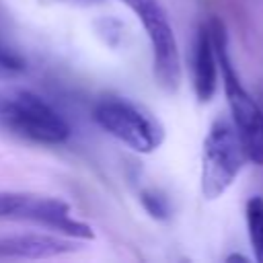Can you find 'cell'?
Listing matches in <instances>:
<instances>
[{"label": "cell", "instance_id": "cell-10", "mask_svg": "<svg viewBox=\"0 0 263 263\" xmlns=\"http://www.w3.org/2000/svg\"><path fill=\"white\" fill-rule=\"evenodd\" d=\"M25 70H27L25 58L0 41V78H10L16 74H23Z\"/></svg>", "mask_w": 263, "mask_h": 263}, {"label": "cell", "instance_id": "cell-13", "mask_svg": "<svg viewBox=\"0 0 263 263\" xmlns=\"http://www.w3.org/2000/svg\"><path fill=\"white\" fill-rule=\"evenodd\" d=\"M226 261H247V257H242V255H230Z\"/></svg>", "mask_w": 263, "mask_h": 263}, {"label": "cell", "instance_id": "cell-9", "mask_svg": "<svg viewBox=\"0 0 263 263\" xmlns=\"http://www.w3.org/2000/svg\"><path fill=\"white\" fill-rule=\"evenodd\" d=\"M245 216H247L251 249L255 253V259L263 263V197L259 195L251 197L245 205Z\"/></svg>", "mask_w": 263, "mask_h": 263}, {"label": "cell", "instance_id": "cell-7", "mask_svg": "<svg viewBox=\"0 0 263 263\" xmlns=\"http://www.w3.org/2000/svg\"><path fill=\"white\" fill-rule=\"evenodd\" d=\"M76 251L72 238L53 234H12L0 236V259H49Z\"/></svg>", "mask_w": 263, "mask_h": 263}, {"label": "cell", "instance_id": "cell-4", "mask_svg": "<svg viewBox=\"0 0 263 263\" xmlns=\"http://www.w3.org/2000/svg\"><path fill=\"white\" fill-rule=\"evenodd\" d=\"M92 117L101 129L140 154L158 150L164 140L160 121L148 109L123 97L101 99L92 109Z\"/></svg>", "mask_w": 263, "mask_h": 263}, {"label": "cell", "instance_id": "cell-3", "mask_svg": "<svg viewBox=\"0 0 263 263\" xmlns=\"http://www.w3.org/2000/svg\"><path fill=\"white\" fill-rule=\"evenodd\" d=\"M245 148L232 119L216 117L208 129L201 152V195L218 199L224 195L242 171Z\"/></svg>", "mask_w": 263, "mask_h": 263}, {"label": "cell", "instance_id": "cell-2", "mask_svg": "<svg viewBox=\"0 0 263 263\" xmlns=\"http://www.w3.org/2000/svg\"><path fill=\"white\" fill-rule=\"evenodd\" d=\"M0 129L35 144H62L70 138L68 121L37 92L0 88Z\"/></svg>", "mask_w": 263, "mask_h": 263}, {"label": "cell", "instance_id": "cell-1", "mask_svg": "<svg viewBox=\"0 0 263 263\" xmlns=\"http://www.w3.org/2000/svg\"><path fill=\"white\" fill-rule=\"evenodd\" d=\"M208 31L214 43L218 70L222 72V84L228 101V109L232 115V123L245 148L247 160L255 164H263V111L249 95L245 84L240 82L238 72L234 70L230 51H228V33L224 23L218 16H212L208 23Z\"/></svg>", "mask_w": 263, "mask_h": 263}, {"label": "cell", "instance_id": "cell-5", "mask_svg": "<svg viewBox=\"0 0 263 263\" xmlns=\"http://www.w3.org/2000/svg\"><path fill=\"white\" fill-rule=\"evenodd\" d=\"M0 220L35 222L68 238H80V240L95 238L92 228L72 218L70 203H66L60 197L21 193V191H0Z\"/></svg>", "mask_w": 263, "mask_h": 263}, {"label": "cell", "instance_id": "cell-6", "mask_svg": "<svg viewBox=\"0 0 263 263\" xmlns=\"http://www.w3.org/2000/svg\"><path fill=\"white\" fill-rule=\"evenodd\" d=\"M142 23L152 47V66L158 84L166 90H177L181 82V58L175 31L166 10L158 0H121Z\"/></svg>", "mask_w": 263, "mask_h": 263}, {"label": "cell", "instance_id": "cell-12", "mask_svg": "<svg viewBox=\"0 0 263 263\" xmlns=\"http://www.w3.org/2000/svg\"><path fill=\"white\" fill-rule=\"evenodd\" d=\"M62 2H70V4H78V6H95V4H103L105 0H62Z\"/></svg>", "mask_w": 263, "mask_h": 263}, {"label": "cell", "instance_id": "cell-8", "mask_svg": "<svg viewBox=\"0 0 263 263\" xmlns=\"http://www.w3.org/2000/svg\"><path fill=\"white\" fill-rule=\"evenodd\" d=\"M218 84V60L208 25H199L193 45V90L199 103H208Z\"/></svg>", "mask_w": 263, "mask_h": 263}, {"label": "cell", "instance_id": "cell-11", "mask_svg": "<svg viewBox=\"0 0 263 263\" xmlns=\"http://www.w3.org/2000/svg\"><path fill=\"white\" fill-rule=\"evenodd\" d=\"M140 201H142L144 210H146L152 218H156V220H166L168 214H171V208H168L166 197H162V195H160L158 191H154V189H144V191H140Z\"/></svg>", "mask_w": 263, "mask_h": 263}]
</instances>
